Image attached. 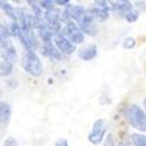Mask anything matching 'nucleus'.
<instances>
[{"mask_svg": "<svg viewBox=\"0 0 146 146\" xmlns=\"http://www.w3.org/2000/svg\"><path fill=\"white\" fill-rule=\"evenodd\" d=\"M125 118L132 127H135L141 132H146V112L136 104L126 106L124 110Z\"/></svg>", "mask_w": 146, "mask_h": 146, "instance_id": "obj_1", "label": "nucleus"}, {"mask_svg": "<svg viewBox=\"0 0 146 146\" xmlns=\"http://www.w3.org/2000/svg\"><path fill=\"white\" fill-rule=\"evenodd\" d=\"M22 67L29 75L32 76H40L43 71V67L41 60L36 55L35 52L27 50L22 56Z\"/></svg>", "mask_w": 146, "mask_h": 146, "instance_id": "obj_2", "label": "nucleus"}, {"mask_svg": "<svg viewBox=\"0 0 146 146\" xmlns=\"http://www.w3.org/2000/svg\"><path fill=\"white\" fill-rule=\"evenodd\" d=\"M63 34H64L66 38L71 43H74L75 46L84 42V34H83V32L81 31V28H80V26L77 25V23L75 21H72V20H70V21H68L66 23Z\"/></svg>", "mask_w": 146, "mask_h": 146, "instance_id": "obj_3", "label": "nucleus"}, {"mask_svg": "<svg viewBox=\"0 0 146 146\" xmlns=\"http://www.w3.org/2000/svg\"><path fill=\"white\" fill-rule=\"evenodd\" d=\"M105 133H106V123H105V119L100 118L97 119L92 129L88 136V139L91 144L94 145H98L103 141L104 137H105Z\"/></svg>", "mask_w": 146, "mask_h": 146, "instance_id": "obj_4", "label": "nucleus"}, {"mask_svg": "<svg viewBox=\"0 0 146 146\" xmlns=\"http://www.w3.org/2000/svg\"><path fill=\"white\" fill-rule=\"evenodd\" d=\"M18 38L20 39L22 44L27 48V50L34 52L35 49H38V47H39L38 38H36V35L33 33V31L21 27V31H20V34H19Z\"/></svg>", "mask_w": 146, "mask_h": 146, "instance_id": "obj_5", "label": "nucleus"}, {"mask_svg": "<svg viewBox=\"0 0 146 146\" xmlns=\"http://www.w3.org/2000/svg\"><path fill=\"white\" fill-rule=\"evenodd\" d=\"M54 42H55V46L57 47V49L61 52V54L70 55L76 50V46L74 43H71L62 32L54 36Z\"/></svg>", "mask_w": 146, "mask_h": 146, "instance_id": "obj_6", "label": "nucleus"}, {"mask_svg": "<svg viewBox=\"0 0 146 146\" xmlns=\"http://www.w3.org/2000/svg\"><path fill=\"white\" fill-rule=\"evenodd\" d=\"M80 28L83 32V34H88L90 36H96L97 34V25H96V20L94 19V17L87 12L86 17L82 20V22L80 23Z\"/></svg>", "mask_w": 146, "mask_h": 146, "instance_id": "obj_7", "label": "nucleus"}, {"mask_svg": "<svg viewBox=\"0 0 146 146\" xmlns=\"http://www.w3.org/2000/svg\"><path fill=\"white\" fill-rule=\"evenodd\" d=\"M69 13H70V19L72 21L77 22V25H80V23L82 22V20L84 19V17H86L87 11H86V8H84L83 6H81V5H74V6L70 5Z\"/></svg>", "mask_w": 146, "mask_h": 146, "instance_id": "obj_8", "label": "nucleus"}, {"mask_svg": "<svg viewBox=\"0 0 146 146\" xmlns=\"http://www.w3.org/2000/svg\"><path fill=\"white\" fill-rule=\"evenodd\" d=\"M42 54L46 55L47 57L52 58V60H60L61 57H62V54H61V52L57 49V47L53 42L43 43V46H42Z\"/></svg>", "mask_w": 146, "mask_h": 146, "instance_id": "obj_9", "label": "nucleus"}, {"mask_svg": "<svg viewBox=\"0 0 146 146\" xmlns=\"http://www.w3.org/2000/svg\"><path fill=\"white\" fill-rule=\"evenodd\" d=\"M61 17H62V12L58 8H52L49 11H46L43 15L44 21L49 25H56V23H61Z\"/></svg>", "mask_w": 146, "mask_h": 146, "instance_id": "obj_10", "label": "nucleus"}, {"mask_svg": "<svg viewBox=\"0 0 146 146\" xmlns=\"http://www.w3.org/2000/svg\"><path fill=\"white\" fill-rule=\"evenodd\" d=\"M112 9L117 13V15L121 17V18H125V15L129 13L130 11L133 9L132 5L130 1H117V3H113L112 5Z\"/></svg>", "mask_w": 146, "mask_h": 146, "instance_id": "obj_11", "label": "nucleus"}, {"mask_svg": "<svg viewBox=\"0 0 146 146\" xmlns=\"http://www.w3.org/2000/svg\"><path fill=\"white\" fill-rule=\"evenodd\" d=\"M96 56H97V46L96 44H89L80 52V57L84 61H91Z\"/></svg>", "mask_w": 146, "mask_h": 146, "instance_id": "obj_12", "label": "nucleus"}, {"mask_svg": "<svg viewBox=\"0 0 146 146\" xmlns=\"http://www.w3.org/2000/svg\"><path fill=\"white\" fill-rule=\"evenodd\" d=\"M89 13L94 17L95 20L97 21H105L108 18H109V11L106 9H103L101 7H97V6H94L90 8Z\"/></svg>", "mask_w": 146, "mask_h": 146, "instance_id": "obj_13", "label": "nucleus"}, {"mask_svg": "<svg viewBox=\"0 0 146 146\" xmlns=\"http://www.w3.org/2000/svg\"><path fill=\"white\" fill-rule=\"evenodd\" d=\"M9 31L7 27H5L4 25L0 23V47L5 49V48L12 46L9 42Z\"/></svg>", "mask_w": 146, "mask_h": 146, "instance_id": "obj_14", "label": "nucleus"}, {"mask_svg": "<svg viewBox=\"0 0 146 146\" xmlns=\"http://www.w3.org/2000/svg\"><path fill=\"white\" fill-rule=\"evenodd\" d=\"M0 8H1V9L5 12V14H6V15L12 20V21L17 22V13H15V8H14L13 6H12L9 3L0 0Z\"/></svg>", "mask_w": 146, "mask_h": 146, "instance_id": "obj_15", "label": "nucleus"}, {"mask_svg": "<svg viewBox=\"0 0 146 146\" xmlns=\"http://www.w3.org/2000/svg\"><path fill=\"white\" fill-rule=\"evenodd\" d=\"M11 105L6 102H0V124L7 121L11 117Z\"/></svg>", "mask_w": 146, "mask_h": 146, "instance_id": "obj_16", "label": "nucleus"}, {"mask_svg": "<svg viewBox=\"0 0 146 146\" xmlns=\"http://www.w3.org/2000/svg\"><path fill=\"white\" fill-rule=\"evenodd\" d=\"M12 71H13V63L6 60L0 61V76L7 77L12 74Z\"/></svg>", "mask_w": 146, "mask_h": 146, "instance_id": "obj_17", "label": "nucleus"}, {"mask_svg": "<svg viewBox=\"0 0 146 146\" xmlns=\"http://www.w3.org/2000/svg\"><path fill=\"white\" fill-rule=\"evenodd\" d=\"M3 60L9 61V62L14 63L17 61V52H15V48L13 46H9L5 49H3Z\"/></svg>", "mask_w": 146, "mask_h": 146, "instance_id": "obj_18", "label": "nucleus"}, {"mask_svg": "<svg viewBox=\"0 0 146 146\" xmlns=\"http://www.w3.org/2000/svg\"><path fill=\"white\" fill-rule=\"evenodd\" d=\"M132 143L133 146H146V136L141 133H133Z\"/></svg>", "mask_w": 146, "mask_h": 146, "instance_id": "obj_19", "label": "nucleus"}, {"mask_svg": "<svg viewBox=\"0 0 146 146\" xmlns=\"http://www.w3.org/2000/svg\"><path fill=\"white\" fill-rule=\"evenodd\" d=\"M27 4L32 7L33 9V15L35 17H38V18H41V14H42V8L40 7L39 3H36V1H31V0H28Z\"/></svg>", "mask_w": 146, "mask_h": 146, "instance_id": "obj_20", "label": "nucleus"}, {"mask_svg": "<svg viewBox=\"0 0 146 146\" xmlns=\"http://www.w3.org/2000/svg\"><path fill=\"white\" fill-rule=\"evenodd\" d=\"M8 31H9V34H11V35H13V36H19L20 31H21V26L19 25L18 22L12 21V22H11V25H9V27H8Z\"/></svg>", "mask_w": 146, "mask_h": 146, "instance_id": "obj_21", "label": "nucleus"}, {"mask_svg": "<svg viewBox=\"0 0 146 146\" xmlns=\"http://www.w3.org/2000/svg\"><path fill=\"white\" fill-rule=\"evenodd\" d=\"M138 18H139V12H138V11H136V9L130 11L129 13L125 15V20H126L127 22H130V23L136 22V21L138 20Z\"/></svg>", "mask_w": 146, "mask_h": 146, "instance_id": "obj_22", "label": "nucleus"}, {"mask_svg": "<svg viewBox=\"0 0 146 146\" xmlns=\"http://www.w3.org/2000/svg\"><path fill=\"white\" fill-rule=\"evenodd\" d=\"M39 5L41 8H44L46 11H49V9L54 8L55 1H53V0H42V1H39Z\"/></svg>", "mask_w": 146, "mask_h": 146, "instance_id": "obj_23", "label": "nucleus"}, {"mask_svg": "<svg viewBox=\"0 0 146 146\" xmlns=\"http://www.w3.org/2000/svg\"><path fill=\"white\" fill-rule=\"evenodd\" d=\"M136 46V40L131 38V36H129V38H126L123 42V47L125 48V49H132L133 47Z\"/></svg>", "mask_w": 146, "mask_h": 146, "instance_id": "obj_24", "label": "nucleus"}, {"mask_svg": "<svg viewBox=\"0 0 146 146\" xmlns=\"http://www.w3.org/2000/svg\"><path fill=\"white\" fill-rule=\"evenodd\" d=\"M4 146H18V141H17L15 138H13V137H8V138L5 140Z\"/></svg>", "mask_w": 146, "mask_h": 146, "instance_id": "obj_25", "label": "nucleus"}, {"mask_svg": "<svg viewBox=\"0 0 146 146\" xmlns=\"http://www.w3.org/2000/svg\"><path fill=\"white\" fill-rule=\"evenodd\" d=\"M55 146H69V144H68V140L66 138H60L56 140Z\"/></svg>", "mask_w": 146, "mask_h": 146, "instance_id": "obj_26", "label": "nucleus"}, {"mask_svg": "<svg viewBox=\"0 0 146 146\" xmlns=\"http://www.w3.org/2000/svg\"><path fill=\"white\" fill-rule=\"evenodd\" d=\"M55 4H57V5H60V6H63V7H68V6L71 5L69 0H56Z\"/></svg>", "mask_w": 146, "mask_h": 146, "instance_id": "obj_27", "label": "nucleus"}, {"mask_svg": "<svg viewBox=\"0 0 146 146\" xmlns=\"http://www.w3.org/2000/svg\"><path fill=\"white\" fill-rule=\"evenodd\" d=\"M104 146H113V139L111 137V135H109L108 138H106V141H105V145Z\"/></svg>", "mask_w": 146, "mask_h": 146, "instance_id": "obj_28", "label": "nucleus"}, {"mask_svg": "<svg viewBox=\"0 0 146 146\" xmlns=\"http://www.w3.org/2000/svg\"><path fill=\"white\" fill-rule=\"evenodd\" d=\"M144 106H145V110H146V100L144 101Z\"/></svg>", "mask_w": 146, "mask_h": 146, "instance_id": "obj_29", "label": "nucleus"}]
</instances>
